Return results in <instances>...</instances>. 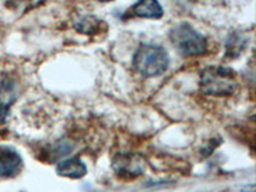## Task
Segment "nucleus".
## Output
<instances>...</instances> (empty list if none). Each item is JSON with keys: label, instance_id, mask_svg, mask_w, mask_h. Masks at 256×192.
<instances>
[{"label": "nucleus", "instance_id": "nucleus-1", "mask_svg": "<svg viewBox=\"0 0 256 192\" xmlns=\"http://www.w3.org/2000/svg\"><path fill=\"white\" fill-rule=\"evenodd\" d=\"M200 88L208 95H232L237 88L236 72L223 66L205 68L200 74Z\"/></svg>", "mask_w": 256, "mask_h": 192}, {"label": "nucleus", "instance_id": "nucleus-2", "mask_svg": "<svg viewBox=\"0 0 256 192\" xmlns=\"http://www.w3.org/2000/svg\"><path fill=\"white\" fill-rule=\"evenodd\" d=\"M168 66V54L158 45H141L134 56V70L145 77L159 76L166 72Z\"/></svg>", "mask_w": 256, "mask_h": 192}, {"label": "nucleus", "instance_id": "nucleus-3", "mask_svg": "<svg viewBox=\"0 0 256 192\" xmlns=\"http://www.w3.org/2000/svg\"><path fill=\"white\" fill-rule=\"evenodd\" d=\"M169 38L184 56H201L206 52V38L188 24H176L169 31Z\"/></svg>", "mask_w": 256, "mask_h": 192}, {"label": "nucleus", "instance_id": "nucleus-4", "mask_svg": "<svg viewBox=\"0 0 256 192\" xmlns=\"http://www.w3.org/2000/svg\"><path fill=\"white\" fill-rule=\"evenodd\" d=\"M112 166L116 176L122 178H136L145 172V160L136 154L116 155Z\"/></svg>", "mask_w": 256, "mask_h": 192}, {"label": "nucleus", "instance_id": "nucleus-5", "mask_svg": "<svg viewBox=\"0 0 256 192\" xmlns=\"http://www.w3.org/2000/svg\"><path fill=\"white\" fill-rule=\"evenodd\" d=\"M20 156L10 148H0V177L10 178L20 173Z\"/></svg>", "mask_w": 256, "mask_h": 192}, {"label": "nucleus", "instance_id": "nucleus-6", "mask_svg": "<svg viewBox=\"0 0 256 192\" xmlns=\"http://www.w3.org/2000/svg\"><path fill=\"white\" fill-rule=\"evenodd\" d=\"M126 14L148 20H159L163 17V8L158 0H138L134 6L128 9Z\"/></svg>", "mask_w": 256, "mask_h": 192}, {"label": "nucleus", "instance_id": "nucleus-7", "mask_svg": "<svg viewBox=\"0 0 256 192\" xmlns=\"http://www.w3.org/2000/svg\"><path fill=\"white\" fill-rule=\"evenodd\" d=\"M16 100L14 82L9 78H4L0 84V124H3L8 116L9 108Z\"/></svg>", "mask_w": 256, "mask_h": 192}, {"label": "nucleus", "instance_id": "nucleus-8", "mask_svg": "<svg viewBox=\"0 0 256 192\" xmlns=\"http://www.w3.org/2000/svg\"><path fill=\"white\" fill-rule=\"evenodd\" d=\"M56 173L62 177L78 180L88 173V168L80 158H70V159L63 160L62 163L58 164Z\"/></svg>", "mask_w": 256, "mask_h": 192}, {"label": "nucleus", "instance_id": "nucleus-9", "mask_svg": "<svg viewBox=\"0 0 256 192\" xmlns=\"http://www.w3.org/2000/svg\"><path fill=\"white\" fill-rule=\"evenodd\" d=\"M102 24H104L94 16H84L74 24V28L78 32L86 34V35H92V34H96L102 30Z\"/></svg>", "mask_w": 256, "mask_h": 192}, {"label": "nucleus", "instance_id": "nucleus-10", "mask_svg": "<svg viewBox=\"0 0 256 192\" xmlns=\"http://www.w3.org/2000/svg\"><path fill=\"white\" fill-rule=\"evenodd\" d=\"M244 45H246V38H242L238 34H234V35L228 38L227 56L230 58H236L240 52L244 49Z\"/></svg>", "mask_w": 256, "mask_h": 192}, {"label": "nucleus", "instance_id": "nucleus-11", "mask_svg": "<svg viewBox=\"0 0 256 192\" xmlns=\"http://www.w3.org/2000/svg\"><path fill=\"white\" fill-rule=\"evenodd\" d=\"M98 2H102V3H105V2H112V0H98Z\"/></svg>", "mask_w": 256, "mask_h": 192}]
</instances>
